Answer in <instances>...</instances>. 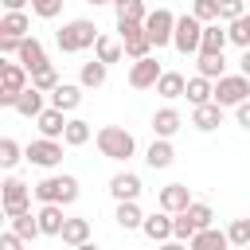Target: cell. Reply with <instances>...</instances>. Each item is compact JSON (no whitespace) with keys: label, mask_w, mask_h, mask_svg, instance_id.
<instances>
[{"label":"cell","mask_w":250,"mask_h":250,"mask_svg":"<svg viewBox=\"0 0 250 250\" xmlns=\"http://www.w3.org/2000/svg\"><path fill=\"white\" fill-rule=\"evenodd\" d=\"M55 43H59V51H66V55H78V51H86V47L98 43V27H94V20H66V23L55 31Z\"/></svg>","instance_id":"obj_1"},{"label":"cell","mask_w":250,"mask_h":250,"mask_svg":"<svg viewBox=\"0 0 250 250\" xmlns=\"http://www.w3.org/2000/svg\"><path fill=\"white\" fill-rule=\"evenodd\" d=\"M98 152H102L105 160H129V156L137 152V141H133V133L121 129V125H105V129H98Z\"/></svg>","instance_id":"obj_2"},{"label":"cell","mask_w":250,"mask_h":250,"mask_svg":"<svg viewBox=\"0 0 250 250\" xmlns=\"http://www.w3.org/2000/svg\"><path fill=\"white\" fill-rule=\"evenodd\" d=\"M27 74H31V70H27L23 62H0V105H4V109H16V98L31 86Z\"/></svg>","instance_id":"obj_3"},{"label":"cell","mask_w":250,"mask_h":250,"mask_svg":"<svg viewBox=\"0 0 250 250\" xmlns=\"http://www.w3.org/2000/svg\"><path fill=\"white\" fill-rule=\"evenodd\" d=\"M31 191H35L39 203H74L78 199V180L74 176H47Z\"/></svg>","instance_id":"obj_4"},{"label":"cell","mask_w":250,"mask_h":250,"mask_svg":"<svg viewBox=\"0 0 250 250\" xmlns=\"http://www.w3.org/2000/svg\"><path fill=\"white\" fill-rule=\"evenodd\" d=\"M199 43H203V23L188 12V16H176V35H172V47L180 55H199Z\"/></svg>","instance_id":"obj_5"},{"label":"cell","mask_w":250,"mask_h":250,"mask_svg":"<svg viewBox=\"0 0 250 250\" xmlns=\"http://www.w3.org/2000/svg\"><path fill=\"white\" fill-rule=\"evenodd\" d=\"M31 188L23 184V180H16V176H8L4 180V188H0V203H4V215L12 219V215H23V211H31Z\"/></svg>","instance_id":"obj_6"},{"label":"cell","mask_w":250,"mask_h":250,"mask_svg":"<svg viewBox=\"0 0 250 250\" xmlns=\"http://www.w3.org/2000/svg\"><path fill=\"white\" fill-rule=\"evenodd\" d=\"M117 39L125 43V55L133 62L137 59H148V51H152V39H148L145 23H117Z\"/></svg>","instance_id":"obj_7"},{"label":"cell","mask_w":250,"mask_h":250,"mask_svg":"<svg viewBox=\"0 0 250 250\" xmlns=\"http://www.w3.org/2000/svg\"><path fill=\"white\" fill-rule=\"evenodd\" d=\"M250 98V78L246 74H223L215 82V102L219 105H242Z\"/></svg>","instance_id":"obj_8"},{"label":"cell","mask_w":250,"mask_h":250,"mask_svg":"<svg viewBox=\"0 0 250 250\" xmlns=\"http://www.w3.org/2000/svg\"><path fill=\"white\" fill-rule=\"evenodd\" d=\"M145 31H148L152 47L160 51V47H168V43H172V35H176V16H172L168 8H156V12H148V20H145Z\"/></svg>","instance_id":"obj_9"},{"label":"cell","mask_w":250,"mask_h":250,"mask_svg":"<svg viewBox=\"0 0 250 250\" xmlns=\"http://www.w3.org/2000/svg\"><path fill=\"white\" fill-rule=\"evenodd\" d=\"M23 152H27V160H31L35 168H55V164L62 160V145H59V141H51V137H39V141H31Z\"/></svg>","instance_id":"obj_10"},{"label":"cell","mask_w":250,"mask_h":250,"mask_svg":"<svg viewBox=\"0 0 250 250\" xmlns=\"http://www.w3.org/2000/svg\"><path fill=\"white\" fill-rule=\"evenodd\" d=\"M160 74H164V70H160V62H156L152 55H148V59H137V62L129 66V86H133V90H148V86L160 82Z\"/></svg>","instance_id":"obj_11"},{"label":"cell","mask_w":250,"mask_h":250,"mask_svg":"<svg viewBox=\"0 0 250 250\" xmlns=\"http://www.w3.org/2000/svg\"><path fill=\"white\" fill-rule=\"evenodd\" d=\"M160 211H168V215H180V211H188L191 207V191H188V184H168V188H160Z\"/></svg>","instance_id":"obj_12"},{"label":"cell","mask_w":250,"mask_h":250,"mask_svg":"<svg viewBox=\"0 0 250 250\" xmlns=\"http://www.w3.org/2000/svg\"><path fill=\"white\" fill-rule=\"evenodd\" d=\"M82 90H86V86L59 82V86L51 90V105H55V109H62V113H70V109H78V105H82Z\"/></svg>","instance_id":"obj_13"},{"label":"cell","mask_w":250,"mask_h":250,"mask_svg":"<svg viewBox=\"0 0 250 250\" xmlns=\"http://www.w3.org/2000/svg\"><path fill=\"white\" fill-rule=\"evenodd\" d=\"M109 195H113L117 203L137 199V195H141V176H137V172H117V176L109 180Z\"/></svg>","instance_id":"obj_14"},{"label":"cell","mask_w":250,"mask_h":250,"mask_svg":"<svg viewBox=\"0 0 250 250\" xmlns=\"http://www.w3.org/2000/svg\"><path fill=\"white\" fill-rule=\"evenodd\" d=\"M191 125H195L199 133H211V129H219V125H223V105H219V102L195 105V109H191Z\"/></svg>","instance_id":"obj_15"},{"label":"cell","mask_w":250,"mask_h":250,"mask_svg":"<svg viewBox=\"0 0 250 250\" xmlns=\"http://www.w3.org/2000/svg\"><path fill=\"white\" fill-rule=\"evenodd\" d=\"M180 125H184V117H180V109H172V105H164V109H156L152 113V133L156 137H176L180 133Z\"/></svg>","instance_id":"obj_16"},{"label":"cell","mask_w":250,"mask_h":250,"mask_svg":"<svg viewBox=\"0 0 250 250\" xmlns=\"http://www.w3.org/2000/svg\"><path fill=\"white\" fill-rule=\"evenodd\" d=\"M230 43V35H227V27H219V20L215 23H203V43H199V55H223V47Z\"/></svg>","instance_id":"obj_17"},{"label":"cell","mask_w":250,"mask_h":250,"mask_svg":"<svg viewBox=\"0 0 250 250\" xmlns=\"http://www.w3.org/2000/svg\"><path fill=\"white\" fill-rule=\"evenodd\" d=\"M16 62H23L27 70H39V66H47V51H43V43H39L35 35H27V39L20 43V55H16Z\"/></svg>","instance_id":"obj_18"},{"label":"cell","mask_w":250,"mask_h":250,"mask_svg":"<svg viewBox=\"0 0 250 250\" xmlns=\"http://www.w3.org/2000/svg\"><path fill=\"white\" fill-rule=\"evenodd\" d=\"M35 125H39V133L51 137V141H59V137L66 133V117H62V109H55V105H47V109L35 117Z\"/></svg>","instance_id":"obj_19"},{"label":"cell","mask_w":250,"mask_h":250,"mask_svg":"<svg viewBox=\"0 0 250 250\" xmlns=\"http://www.w3.org/2000/svg\"><path fill=\"white\" fill-rule=\"evenodd\" d=\"M105 78H109V66H105L102 59H90V62H82V70H78V86H86V90L105 86Z\"/></svg>","instance_id":"obj_20"},{"label":"cell","mask_w":250,"mask_h":250,"mask_svg":"<svg viewBox=\"0 0 250 250\" xmlns=\"http://www.w3.org/2000/svg\"><path fill=\"white\" fill-rule=\"evenodd\" d=\"M160 98H168V102H176V98H184V90H188V78L180 74V70H164L160 74V82L152 86Z\"/></svg>","instance_id":"obj_21"},{"label":"cell","mask_w":250,"mask_h":250,"mask_svg":"<svg viewBox=\"0 0 250 250\" xmlns=\"http://www.w3.org/2000/svg\"><path fill=\"white\" fill-rule=\"evenodd\" d=\"M172 160H176V148H172L168 137H156V141L148 145V152H145V164H148V168H168Z\"/></svg>","instance_id":"obj_22"},{"label":"cell","mask_w":250,"mask_h":250,"mask_svg":"<svg viewBox=\"0 0 250 250\" xmlns=\"http://www.w3.org/2000/svg\"><path fill=\"white\" fill-rule=\"evenodd\" d=\"M35 215H39V227H43V234H55V238L62 234V227H66V219H62V203H43Z\"/></svg>","instance_id":"obj_23"},{"label":"cell","mask_w":250,"mask_h":250,"mask_svg":"<svg viewBox=\"0 0 250 250\" xmlns=\"http://www.w3.org/2000/svg\"><path fill=\"white\" fill-rule=\"evenodd\" d=\"M188 246H191V250H230V238H227V230L207 227V230H195V238H191Z\"/></svg>","instance_id":"obj_24"},{"label":"cell","mask_w":250,"mask_h":250,"mask_svg":"<svg viewBox=\"0 0 250 250\" xmlns=\"http://www.w3.org/2000/svg\"><path fill=\"white\" fill-rule=\"evenodd\" d=\"M184 98H188L191 105H207V102H215V86H211V78H203V74L188 78V90H184Z\"/></svg>","instance_id":"obj_25"},{"label":"cell","mask_w":250,"mask_h":250,"mask_svg":"<svg viewBox=\"0 0 250 250\" xmlns=\"http://www.w3.org/2000/svg\"><path fill=\"white\" fill-rule=\"evenodd\" d=\"M152 242H168L172 238V215L168 211H160V215H145V227H141Z\"/></svg>","instance_id":"obj_26"},{"label":"cell","mask_w":250,"mask_h":250,"mask_svg":"<svg viewBox=\"0 0 250 250\" xmlns=\"http://www.w3.org/2000/svg\"><path fill=\"white\" fill-rule=\"evenodd\" d=\"M113 16H117V23H145L148 20L145 0H113Z\"/></svg>","instance_id":"obj_27"},{"label":"cell","mask_w":250,"mask_h":250,"mask_svg":"<svg viewBox=\"0 0 250 250\" xmlns=\"http://www.w3.org/2000/svg\"><path fill=\"white\" fill-rule=\"evenodd\" d=\"M47 105H43V90H35V86H27L20 98H16V113L20 117H39Z\"/></svg>","instance_id":"obj_28"},{"label":"cell","mask_w":250,"mask_h":250,"mask_svg":"<svg viewBox=\"0 0 250 250\" xmlns=\"http://www.w3.org/2000/svg\"><path fill=\"white\" fill-rule=\"evenodd\" d=\"M117 227H121V230H141V227H145V215H141L137 199L117 203Z\"/></svg>","instance_id":"obj_29"},{"label":"cell","mask_w":250,"mask_h":250,"mask_svg":"<svg viewBox=\"0 0 250 250\" xmlns=\"http://www.w3.org/2000/svg\"><path fill=\"white\" fill-rule=\"evenodd\" d=\"M70 250L74 246H82V242H90V219H66V227H62V234H59Z\"/></svg>","instance_id":"obj_30"},{"label":"cell","mask_w":250,"mask_h":250,"mask_svg":"<svg viewBox=\"0 0 250 250\" xmlns=\"http://www.w3.org/2000/svg\"><path fill=\"white\" fill-rule=\"evenodd\" d=\"M27 31H31V20H27L23 12H4V20H0V35L27 39Z\"/></svg>","instance_id":"obj_31"},{"label":"cell","mask_w":250,"mask_h":250,"mask_svg":"<svg viewBox=\"0 0 250 250\" xmlns=\"http://www.w3.org/2000/svg\"><path fill=\"white\" fill-rule=\"evenodd\" d=\"M121 55H125V43H121V39H109V35H98V43H94V59H102V62L109 66V62H117Z\"/></svg>","instance_id":"obj_32"},{"label":"cell","mask_w":250,"mask_h":250,"mask_svg":"<svg viewBox=\"0 0 250 250\" xmlns=\"http://www.w3.org/2000/svg\"><path fill=\"white\" fill-rule=\"evenodd\" d=\"M12 230H16L23 242H31V238H39V234H43V227H39V215H31V211H23V215H12Z\"/></svg>","instance_id":"obj_33"},{"label":"cell","mask_w":250,"mask_h":250,"mask_svg":"<svg viewBox=\"0 0 250 250\" xmlns=\"http://www.w3.org/2000/svg\"><path fill=\"white\" fill-rule=\"evenodd\" d=\"M86 141H90V121H82V117H70V121H66V133H62V145L78 148V145H86Z\"/></svg>","instance_id":"obj_34"},{"label":"cell","mask_w":250,"mask_h":250,"mask_svg":"<svg viewBox=\"0 0 250 250\" xmlns=\"http://www.w3.org/2000/svg\"><path fill=\"white\" fill-rule=\"evenodd\" d=\"M195 66H199V74L211 78V82H219V78L227 74V59H223V55H199Z\"/></svg>","instance_id":"obj_35"},{"label":"cell","mask_w":250,"mask_h":250,"mask_svg":"<svg viewBox=\"0 0 250 250\" xmlns=\"http://www.w3.org/2000/svg\"><path fill=\"white\" fill-rule=\"evenodd\" d=\"M20 160H27V152H23L12 137H4V141H0V168H8V172H12Z\"/></svg>","instance_id":"obj_36"},{"label":"cell","mask_w":250,"mask_h":250,"mask_svg":"<svg viewBox=\"0 0 250 250\" xmlns=\"http://www.w3.org/2000/svg\"><path fill=\"white\" fill-rule=\"evenodd\" d=\"M227 35H230V43H234V47H242V51H246V47H250V16H238L234 23H227Z\"/></svg>","instance_id":"obj_37"},{"label":"cell","mask_w":250,"mask_h":250,"mask_svg":"<svg viewBox=\"0 0 250 250\" xmlns=\"http://www.w3.org/2000/svg\"><path fill=\"white\" fill-rule=\"evenodd\" d=\"M31 86H35V90H43V94H51V90L59 86V74H55V66L47 62V66L31 70Z\"/></svg>","instance_id":"obj_38"},{"label":"cell","mask_w":250,"mask_h":250,"mask_svg":"<svg viewBox=\"0 0 250 250\" xmlns=\"http://www.w3.org/2000/svg\"><path fill=\"white\" fill-rule=\"evenodd\" d=\"M195 230H199V227H195V223H191L184 211H180V215H172V238H180V242H191V238H195Z\"/></svg>","instance_id":"obj_39"},{"label":"cell","mask_w":250,"mask_h":250,"mask_svg":"<svg viewBox=\"0 0 250 250\" xmlns=\"http://www.w3.org/2000/svg\"><path fill=\"white\" fill-rule=\"evenodd\" d=\"M191 16L199 23H215L219 20V0H191Z\"/></svg>","instance_id":"obj_40"},{"label":"cell","mask_w":250,"mask_h":250,"mask_svg":"<svg viewBox=\"0 0 250 250\" xmlns=\"http://www.w3.org/2000/svg\"><path fill=\"white\" fill-rule=\"evenodd\" d=\"M184 215H188V219H191L199 230H207V227H211V219H215V211H211L207 203H195V199H191V207H188Z\"/></svg>","instance_id":"obj_41"},{"label":"cell","mask_w":250,"mask_h":250,"mask_svg":"<svg viewBox=\"0 0 250 250\" xmlns=\"http://www.w3.org/2000/svg\"><path fill=\"white\" fill-rule=\"evenodd\" d=\"M227 238H230V246H250V219H234L227 227Z\"/></svg>","instance_id":"obj_42"},{"label":"cell","mask_w":250,"mask_h":250,"mask_svg":"<svg viewBox=\"0 0 250 250\" xmlns=\"http://www.w3.org/2000/svg\"><path fill=\"white\" fill-rule=\"evenodd\" d=\"M238 16H246V0H219V20L234 23Z\"/></svg>","instance_id":"obj_43"},{"label":"cell","mask_w":250,"mask_h":250,"mask_svg":"<svg viewBox=\"0 0 250 250\" xmlns=\"http://www.w3.org/2000/svg\"><path fill=\"white\" fill-rule=\"evenodd\" d=\"M62 4H66V0H31V12H35L39 20H55V16L62 12Z\"/></svg>","instance_id":"obj_44"},{"label":"cell","mask_w":250,"mask_h":250,"mask_svg":"<svg viewBox=\"0 0 250 250\" xmlns=\"http://www.w3.org/2000/svg\"><path fill=\"white\" fill-rule=\"evenodd\" d=\"M20 43L23 39H16V35H0V55H20Z\"/></svg>","instance_id":"obj_45"},{"label":"cell","mask_w":250,"mask_h":250,"mask_svg":"<svg viewBox=\"0 0 250 250\" xmlns=\"http://www.w3.org/2000/svg\"><path fill=\"white\" fill-rule=\"evenodd\" d=\"M0 250H23V238H20L16 230H4V238H0Z\"/></svg>","instance_id":"obj_46"},{"label":"cell","mask_w":250,"mask_h":250,"mask_svg":"<svg viewBox=\"0 0 250 250\" xmlns=\"http://www.w3.org/2000/svg\"><path fill=\"white\" fill-rule=\"evenodd\" d=\"M234 121H238V125H242V129L250 133V98H246L242 105H234Z\"/></svg>","instance_id":"obj_47"},{"label":"cell","mask_w":250,"mask_h":250,"mask_svg":"<svg viewBox=\"0 0 250 250\" xmlns=\"http://www.w3.org/2000/svg\"><path fill=\"white\" fill-rule=\"evenodd\" d=\"M0 4H4V12H23L31 0H0Z\"/></svg>","instance_id":"obj_48"},{"label":"cell","mask_w":250,"mask_h":250,"mask_svg":"<svg viewBox=\"0 0 250 250\" xmlns=\"http://www.w3.org/2000/svg\"><path fill=\"white\" fill-rule=\"evenodd\" d=\"M238 74H246V78H250V47H246V51H242V59H238Z\"/></svg>","instance_id":"obj_49"},{"label":"cell","mask_w":250,"mask_h":250,"mask_svg":"<svg viewBox=\"0 0 250 250\" xmlns=\"http://www.w3.org/2000/svg\"><path fill=\"white\" fill-rule=\"evenodd\" d=\"M160 250H191V246H184L180 238H168V242H160Z\"/></svg>","instance_id":"obj_50"},{"label":"cell","mask_w":250,"mask_h":250,"mask_svg":"<svg viewBox=\"0 0 250 250\" xmlns=\"http://www.w3.org/2000/svg\"><path fill=\"white\" fill-rule=\"evenodd\" d=\"M74 250H98V246H94V242H82V246H74Z\"/></svg>","instance_id":"obj_51"},{"label":"cell","mask_w":250,"mask_h":250,"mask_svg":"<svg viewBox=\"0 0 250 250\" xmlns=\"http://www.w3.org/2000/svg\"><path fill=\"white\" fill-rule=\"evenodd\" d=\"M86 4H94V8H102V4H113V0H86Z\"/></svg>","instance_id":"obj_52"},{"label":"cell","mask_w":250,"mask_h":250,"mask_svg":"<svg viewBox=\"0 0 250 250\" xmlns=\"http://www.w3.org/2000/svg\"><path fill=\"white\" fill-rule=\"evenodd\" d=\"M230 250H250V246H230Z\"/></svg>","instance_id":"obj_53"},{"label":"cell","mask_w":250,"mask_h":250,"mask_svg":"<svg viewBox=\"0 0 250 250\" xmlns=\"http://www.w3.org/2000/svg\"><path fill=\"white\" fill-rule=\"evenodd\" d=\"M246 4H250V0H246Z\"/></svg>","instance_id":"obj_54"}]
</instances>
